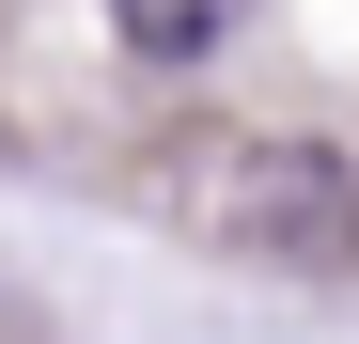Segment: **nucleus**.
<instances>
[{
  "instance_id": "1",
  "label": "nucleus",
  "mask_w": 359,
  "mask_h": 344,
  "mask_svg": "<svg viewBox=\"0 0 359 344\" xmlns=\"http://www.w3.org/2000/svg\"><path fill=\"white\" fill-rule=\"evenodd\" d=\"M156 204L203 251H266V266H344L359 251V157L344 141H188Z\"/></svg>"
},
{
  "instance_id": "2",
  "label": "nucleus",
  "mask_w": 359,
  "mask_h": 344,
  "mask_svg": "<svg viewBox=\"0 0 359 344\" xmlns=\"http://www.w3.org/2000/svg\"><path fill=\"white\" fill-rule=\"evenodd\" d=\"M234 16H250V0H109V32H126L141 63H203Z\"/></svg>"
}]
</instances>
